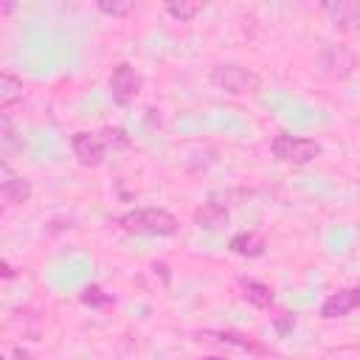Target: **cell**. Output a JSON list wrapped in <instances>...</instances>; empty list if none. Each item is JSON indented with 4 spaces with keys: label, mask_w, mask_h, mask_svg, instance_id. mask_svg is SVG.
Wrapping results in <instances>:
<instances>
[{
    "label": "cell",
    "mask_w": 360,
    "mask_h": 360,
    "mask_svg": "<svg viewBox=\"0 0 360 360\" xmlns=\"http://www.w3.org/2000/svg\"><path fill=\"white\" fill-rule=\"evenodd\" d=\"M118 225H121V231H127L132 236H174L180 231L177 217L172 211L155 208V205L132 208V211L121 214Z\"/></svg>",
    "instance_id": "obj_1"
},
{
    "label": "cell",
    "mask_w": 360,
    "mask_h": 360,
    "mask_svg": "<svg viewBox=\"0 0 360 360\" xmlns=\"http://www.w3.org/2000/svg\"><path fill=\"white\" fill-rule=\"evenodd\" d=\"M211 84L228 96H250L262 87V79H259V73H253L245 65L225 62V65H217L211 70Z\"/></svg>",
    "instance_id": "obj_2"
},
{
    "label": "cell",
    "mask_w": 360,
    "mask_h": 360,
    "mask_svg": "<svg viewBox=\"0 0 360 360\" xmlns=\"http://www.w3.org/2000/svg\"><path fill=\"white\" fill-rule=\"evenodd\" d=\"M270 152H273V158L281 160V163L307 166V163H312V160L321 155V143L312 141V138H298V135L278 132V135L270 141Z\"/></svg>",
    "instance_id": "obj_3"
},
{
    "label": "cell",
    "mask_w": 360,
    "mask_h": 360,
    "mask_svg": "<svg viewBox=\"0 0 360 360\" xmlns=\"http://www.w3.org/2000/svg\"><path fill=\"white\" fill-rule=\"evenodd\" d=\"M141 87H143V76L129 62H121V65L112 68V73H110V93H112L115 104H121V107L132 104L138 98Z\"/></svg>",
    "instance_id": "obj_4"
},
{
    "label": "cell",
    "mask_w": 360,
    "mask_h": 360,
    "mask_svg": "<svg viewBox=\"0 0 360 360\" xmlns=\"http://www.w3.org/2000/svg\"><path fill=\"white\" fill-rule=\"evenodd\" d=\"M70 149H73V155L82 166H101L104 158H107V143H104L101 132H87V129L73 132Z\"/></svg>",
    "instance_id": "obj_5"
},
{
    "label": "cell",
    "mask_w": 360,
    "mask_h": 360,
    "mask_svg": "<svg viewBox=\"0 0 360 360\" xmlns=\"http://www.w3.org/2000/svg\"><path fill=\"white\" fill-rule=\"evenodd\" d=\"M357 65V56L354 51H349L346 45H335V42H323L321 48V68L329 73V76H338V79H346Z\"/></svg>",
    "instance_id": "obj_6"
},
{
    "label": "cell",
    "mask_w": 360,
    "mask_h": 360,
    "mask_svg": "<svg viewBox=\"0 0 360 360\" xmlns=\"http://www.w3.org/2000/svg\"><path fill=\"white\" fill-rule=\"evenodd\" d=\"M0 197L8 205H22L31 200V183L8 166V160H0Z\"/></svg>",
    "instance_id": "obj_7"
},
{
    "label": "cell",
    "mask_w": 360,
    "mask_h": 360,
    "mask_svg": "<svg viewBox=\"0 0 360 360\" xmlns=\"http://www.w3.org/2000/svg\"><path fill=\"white\" fill-rule=\"evenodd\" d=\"M321 11L340 31H360V3L354 0H323Z\"/></svg>",
    "instance_id": "obj_8"
},
{
    "label": "cell",
    "mask_w": 360,
    "mask_h": 360,
    "mask_svg": "<svg viewBox=\"0 0 360 360\" xmlns=\"http://www.w3.org/2000/svg\"><path fill=\"white\" fill-rule=\"evenodd\" d=\"M357 307H360V287H346V290H338V292H332V295L323 298L321 318L335 321V318H343V315L354 312Z\"/></svg>",
    "instance_id": "obj_9"
},
{
    "label": "cell",
    "mask_w": 360,
    "mask_h": 360,
    "mask_svg": "<svg viewBox=\"0 0 360 360\" xmlns=\"http://www.w3.org/2000/svg\"><path fill=\"white\" fill-rule=\"evenodd\" d=\"M264 248H267V242H264V236L259 231H239L228 242V250L242 256V259H259L264 253Z\"/></svg>",
    "instance_id": "obj_10"
},
{
    "label": "cell",
    "mask_w": 360,
    "mask_h": 360,
    "mask_svg": "<svg viewBox=\"0 0 360 360\" xmlns=\"http://www.w3.org/2000/svg\"><path fill=\"white\" fill-rule=\"evenodd\" d=\"M242 295L250 307L256 309H270L276 304V292L270 284L259 281V278H242Z\"/></svg>",
    "instance_id": "obj_11"
},
{
    "label": "cell",
    "mask_w": 360,
    "mask_h": 360,
    "mask_svg": "<svg viewBox=\"0 0 360 360\" xmlns=\"http://www.w3.org/2000/svg\"><path fill=\"white\" fill-rule=\"evenodd\" d=\"M225 222H228V208L222 202H202L194 211V225L202 231H217Z\"/></svg>",
    "instance_id": "obj_12"
},
{
    "label": "cell",
    "mask_w": 360,
    "mask_h": 360,
    "mask_svg": "<svg viewBox=\"0 0 360 360\" xmlns=\"http://www.w3.org/2000/svg\"><path fill=\"white\" fill-rule=\"evenodd\" d=\"M22 79H17L14 73H0V110L6 112L8 107H14L17 101H22Z\"/></svg>",
    "instance_id": "obj_13"
},
{
    "label": "cell",
    "mask_w": 360,
    "mask_h": 360,
    "mask_svg": "<svg viewBox=\"0 0 360 360\" xmlns=\"http://www.w3.org/2000/svg\"><path fill=\"white\" fill-rule=\"evenodd\" d=\"M202 11V3H188V0H172V3H166V14L169 17H174L177 22H188V20H194L197 14Z\"/></svg>",
    "instance_id": "obj_14"
},
{
    "label": "cell",
    "mask_w": 360,
    "mask_h": 360,
    "mask_svg": "<svg viewBox=\"0 0 360 360\" xmlns=\"http://www.w3.org/2000/svg\"><path fill=\"white\" fill-rule=\"evenodd\" d=\"M96 8L107 17H127V14L135 11V3L132 0H98Z\"/></svg>",
    "instance_id": "obj_15"
},
{
    "label": "cell",
    "mask_w": 360,
    "mask_h": 360,
    "mask_svg": "<svg viewBox=\"0 0 360 360\" xmlns=\"http://www.w3.org/2000/svg\"><path fill=\"white\" fill-rule=\"evenodd\" d=\"M101 138L107 143V149H127L129 146V135L124 127H104L101 129Z\"/></svg>",
    "instance_id": "obj_16"
},
{
    "label": "cell",
    "mask_w": 360,
    "mask_h": 360,
    "mask_svg": "<svg viewBox=\"0 0 360 360\" xmlns=\"http://www.w3.org/2000/svg\"><path fill=\"white\" fill-rule=\"evenodd\" d=\"M82 304H90V307H96V304H110V295H104L101 287L90 284V287L82 292Z\"/></svg>",
    "instance_id": "obj_17"
},
{
    "label": "cell",
    "mask_w": 360,
    "mask_h": 360,
    "mask_svg": "<svg viewBox=\"0 0 360 360\" xmlns=\"http://www.w3.org/2000/svg\"><path fill=\"white\" fill-rule=\"evenodd\" d=\"M273 326H276V332H278V335H287V332L295 326V315H292V312H281V315H276Z\"/></svg>",
    "instance_id": "obj_18"
},
{
    "label": "cell",
    "mask_w": 360,
    "mask_h": 360,
    "mask_svg": "<svg viewBox=\"0 0 360 360\" xmlns=\"http://www.w3.org/2000/svg\"><path fill=\"white\" fill-rule=\"evenodd\" d=\"M3 278H14V267L8 262H3Z\"/></svg>",
    "instance_id": "obj_19"
},
{
    "label": "cell",
    "mask_w": 360,
    "mask_h": 360,
    "mask_svg": "<svg viewBox=\"0 0 360 360\" xmlns=\"http://www.w3.org/2000/svg\"><path fill=\"white\" fill-rule=\"evenodd\" d=\"M202 360H225V357H202Z\"/></svg>",
    "instance_id": "obj_20"
}]
</instances>
